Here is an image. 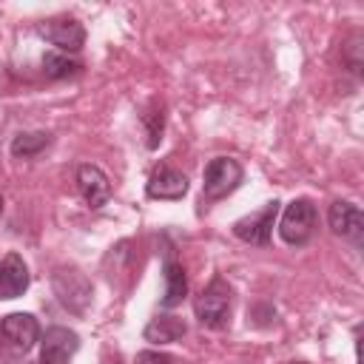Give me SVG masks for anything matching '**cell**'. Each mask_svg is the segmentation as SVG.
Listing matches in <instances>:
<instances>
[{
  "label": "cell",
  "mask_w": 364,
  "mask_h": 364,
  "mask_svg": "<svg viewBox=\"0 0 364 364\" xmlns=\"http://www.w3.org/2000/svg\"><path fill=\"white\" fill-rule=\"evenodd\" d=\"M134 364H176V358L168 353H159V350H142V353H136Z\"/></svg>",
  "instance_id": "e0dca14e"
},
{
  "label": "cell",
  "mask_w": 364,
  "mask_h": 364,
  "mask_svg": "<svg viewBox=\"0 0 364 364\" xmlns=\"http://www.w3.org/2000/svg\"><path fill=\"white\" fill-rule=\"evenodd\" d=\"M188 296V276L185 267L173 259L165 262V296H162V307H176L182 304V299Z\"/></svg>",
  "instance_id": "4fadbf2b"
},
{
  "label": "cell",
  "mask_w": 364,
  "mask_h": 364,
  "mask_svg": "<svg viewBox=\"0 0 364 364\" xmlns=\"http://www.w3.org/2000/svg\"><path fill=\"white\" fill-rule=\"evenodd\" d=\"M77 188H80L85 205L94 208V210L102 208L111 199V182L102 173V168H97V165H88L85 162V165L77 168Z\"/></svg>",
  "instance_id": "30bf717a"
},
{
  "label": "cell",
  "mask_w": 364,
  "mask_h": 364,
  "mask_svg": "<svg viewBox=\"0 0 364 364\" xmlns=\"http://www.w3.org/2000/svg\"><path fill=\"white\" fill-rule=\"evenodd\" d=\"M327 225L336 236H341L353 245H361V239H364V216H361L358 205H353V202H344V199L333 202L327 210Z\"/></svg>",
  "instance_id": "5b68a950"
},
{
  "label": "cell",
  "mask_w": 364,
  "mask_h": 364,
  "mask_svg": "<svg viewBox=\"0 0 364 364\" xmlns=\"http://www.w3.org/2000/svg\"><path fill=\"white\" fill-rule=\"evenodd\" d=\"M28 364H40V361H28Z\"/></svg>",
  "instance_id": "ffe728a7"
},
{
  "label": "cell",
  "mask_w": 364,
  "mask_h": 364,
  "mask_svg": "<svg viewBox=\"0 0 364 364\" xmlns=\"http://www.w3.org/2000/svg\"><path fill=\"white\" fill-rule=\"evenodd\" d=\"M80 350V336L68 327H48L40 341V364H68Z\"/></svg>",
  "instance_id": "8992f818"
},
{
  "label": "cell",
  "mask_w": 364,
  "mask_h": 364,
  "mask_svg": "<svg viewBox=\"0 0 364 364\" xmlns=\"http://www.w3.org/2000/svg\"><path fill=\"white\" fill-rule=\"evenodd\" d=\"M80 71V63L71 60L68 54L63 51H46L43 54V74L48 80H65V77H74Z\"/></svg>",
  "instance_id": "5bb4252c"
},
{
  "label": "cell",
  "mask_w": 364,
  "mask_h": 364,
  "mask_svg": "<svg viewBox=\"0 0 364 364\" xmlns=\"http://www.w3.org/2000/svg\"><path fill=\"white\" fill-rule=\"evenodd\" d=\"M40 34H43L46 40H51L63 54L80 51L82 43H85V28H82V23L74 20V17H51V20H46V23L40 26Z\"/></svg>",
  "instance_id": "ba28073f"
},
{
  "label": "cell",
  "mask_w": 364,
  "mask_h": 364,
  "mask_svg": "<svg viewBox=\"0 0 364 364\" xmlns=\"http://www.w3.org/2000/svg\"><path fill=\"white\" fill-rule=\"evenodd\" d=\"M48 142H51V136H48L46 131L17 134V136L11 139V156H17V159H31V156H37Z\"/></svg>",
  "instance_id": "9a60e30c"
},
{
  "label": "cell",
  "mask_w": 364,
  "mask_h": 364,
  "mask_svg": "<svg viewBox=\"0 0 364 364\" xmlns=\"http://www.w3.org/2000/svg\"><path fill=\"white\" fill-rule=\"evenodd\" d=\"M245 179L242 165L233 156H216L205 165L202 173V202H219L233 193Z\"/></svg>",
  "instance_id": "7a4b0ae2"
},
{
  "label": "cell",
  "mask_w": 364,
  "mask_h": 364,
  "mask_svg": "<svg viewBox=\"0 0 364 364\" xmlns=\"http://www.w3.org/2000/svg\"><path fill=\"white\" fill-rule=\"evenodd\" d=\"M142 119L148 122V148H156V142L162 139V136H159V134H162V111H159V114L151 111V114H145Z\"/></svg>",
  "instance_id": "2e32d148"
},
{
  "label": "cell",
  "mask_w": 364,
  "mask_h": 364,
  "mask_svg": "<svg viewBox=\"0 0 364 364\" xmlns=\"http://www.w3.org/2000/svg\"><path fill=\"white\" fill-rule=\"evenodd\" d=\"M276 216H279V202L270 199V202H264L262 210L236 219L233 222V236L247 242V245H267L270 242V230L276 225Z\"/></svg>",
  "instance_id": "277c9868"
},
{
  "label": "cell",
  "mask_w": 364,
  "mask_h": 364,
  "mask_svg": "<svg viewBox=\"0 0 364 364\" xmlns=\"http://www.w3.org/2000/svg\"><path fill=\"white\" fill-rule=\"evenodd\" d=\"M284 364H301V361H284Z\"/></svg>",
  "instance_id": "d6986e66"
},
{
  "label": "cell",
  "mask_w": 364,
  "mask_h": 364,
  "mask_svg": "<svg viewBox=\"0 0 364 364\" xmlns=\"http://www.w3.org/2000/svg\"><path fill=\"white\" fill-rule=\"evenodd\" d=\"M313 233H316V205L310 199H293L279 219V236L287 245L301 247L313 239Z\"/></svg>",
  "instance_id": "3957f363"
},
{
  "label": "cell",
  "mask_w": 364,
  "mask_h": 364,
  "mask_svg": "<svg viewBox=\"0 0 364 364\" xmlns=\"http://www.w3.org/2000/svg\"><path fill=\"white\" fill-rule=\"evenodd\" d=\"M28 287V267L20 253H6L0 262V301L23 296Z\"/></svg>",
  "instance_id": "8fae6325"
},
{
  "label": "cell",
  "mask_w": 364,
  "mask_h": 364,
  "mask_svg": "<svg viewBox=\"0 0 364 364\" xmlns=\"http://www.w3.org/2000/svg\"><path fill=\"white\" fill-rule=\"evenodd\" d=\"M0 336L9 347L26 353L37 344L40 338V324L31 313H9L3 321H0Z\"/></svg>",
  "instance_id": "52a82bcc"
},
{
  "label": "cell",
  "mask_w": 364,
  "mask_h": 364,
  "mask_svg": "<svg viewBox=\"0 0 364 364\" xmlns=\"http://www.w3.org/2000/svg\"><path fill=\"white\" fill-rule=\"evenodd\" d=\"M185 333H188V324L179 316H171V313L154 316L142 330L145 341H151V344H171V341H179Z\"/></svg>",
  "instance_id": "7c38bea8"
},
{
  "label": "cell",
  "mask_w": 364,
  "mask_h": 364,
  "mask_svg": "<svg viewBox=\"0 0 364 364\" xmlns=\"http://www.w3.org/2000/svg\"><path fill=\"white\" fill-rule=\"evenodd\" d=\"M0 213H3V196H0Z\"/></svg>",
  "instance_id": "ac0fdd59"
},
{
  "label": "cell",
  "mask_w": 364,
  "mask_h": 364,
  "mask_svg": "<svg viewBox=\"0 0 364 364\" xmlns=\"http://www.w3.org/2000/svg\"><path fill=\"white\" fill-rule=\"evenodd\" d=\"M230 307H233V287L222 276H213L208 282V287L193 299V313H196L199 324L202 327H210V330L228 327Z\"/></svg>",
  "instance_id": "6da1fadb"
},
{
  "label": "cell",
  "mask_w": 364,
  "mask_h": 364,
  "mask_svg": "<svg viewBox=\"0 0 364 364\" xmlns=\"http://www.w3.org/2000/svg\"><path fill=\"white\" fill-rule=\"evenodd\" d=\"M145 193L151 199H168V202L182 199L188 193V176L168 168V165H159L151 171V176L145 182Z\"/></svg>",
  "instance_id": "9c48e42d"
}]
</instances>
